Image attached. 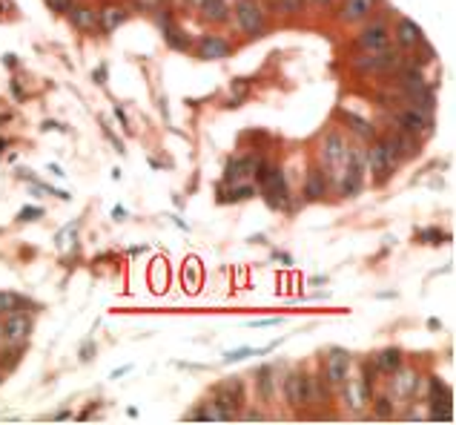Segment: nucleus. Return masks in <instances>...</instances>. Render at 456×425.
Wrapping results in <instances>:
<instances>
[{
	"label": "nucleus",
	"instance_id": "nucleus-36",
	"mask_svg": "<svg viewBox=\"0 0 456 425\" xmlns=\"http://www.w3.org/2000/svg\"><path fill=\"white\" fill-rule=\"evenodd\" d=\"M281 319H259V322H250L253 328H270V325H278Z\"/></svg>",
	"mask_w": 456,
	"mask_h": 425
},
{
	"label": "nucleus",
	"instance_id": "nucleus-28",
	"mask_svg": "<svg viewBox=\"0 0 456 425\" xmlns=\"http://www.w3.org/2000/svg\"><path fill=\"white\" fill-rule=\"evenodd\" d=\"M23 305V299L18 294H0V313H12Z\"/></svg>",
	"mask_w": 456,
	"mask_h": 425
},
{
	"label": "nucleus",
	"instance_id": "nucleus-1",
	"mask_svg": "<svg viewBox=\"0 0 456 425\" xmlns=\"http://www.w3.org/2000/svg\"><path fill=\"white\" fill-rule=\"evenodd\" d=\"M256 173H259V184H261V193H264L267 204L276 207V210H287V207H290V190H287L284 170H276V167L261 164Z\"/></svg>",
	"mask_w": 456,
	"mask_h": 425
},
{
	"label": "nucleus",
	"instance_id": "nucleus-2",
	"mask_svg": "<svg viewBox=\"0 0 456 425\" xmlns=\"http://www.w3.org/2000/svg\"><path fill=\"white\" fill-rule=\"evenodd\" d=\"M236 21L241 26V32L247 38H261L264 35V26H267V18H264V9L259 0H236Z\"/></svg>",
	"mask_w": 456,
	"mask_h": 425
},
{
	"label": "nucleus",
	"instance_id": "nucleus-7",
	"mask_svg": "<svg viewBox=\"0 0 456 425\" xmlns=\"http://www.w3.org/2000/svg\"><path fill=\"white\" fill-rule=\"evenodd\" d=\"M325 377H327V382L330 385H336V388H342L344 385V380L350 377V353L347 350H330V357H327V362H325Z\"/></svg>",
	"mask_w": 456,
	"mask_h": 425
},
{
	"label": "nucleus",
	"instance_id": "nucleus-6",
	"mask_svg": "<svg viewBox=\"0 0 456 425\" xmlns=\"http://www.w3.org/2000/svg\"><path fill=\"white\" fill-rule=\"evenodd\" d=\"M385 46H391V29H388V23L373 21L370 26L362 29V35H359V49H362V52H379V49H385Z\"/></svg>",
	"mask_w": 456,
	"mask_h": 425
},
{
	"label": "nucleus",
	"instance_id": "nucleus-40",
	"mask_svg": "<svg viewBox=\"0 0 456 425\" xmlns=\"http://www.w3.org/2000/svg\"><path fill=\"white\" fill-rule=\"evenodd\" d=\"M244 419H264V414H261V411H247Z\"/></svg>",
	"mask_w": 456,
	"mask_h": 425
},
{
	"label": "nucleus",
	"instance_id": "nucleus-35",
	"mask_svg": "<svg viewBox=\"0 0 456 425\" xmlns=\"http://www.w3.org/2000/svg\"><path fill=\"white\" fill-rule=\"evenodd\" d=\"M233 92H236V95H244V92H247V81H244V78H239V81L233 84Z\"/></svg>",
	"mask_w": 456,
	"mask_h": 425
},
{
	"label": "nucleus",
	"instance_id": "nucleus-14",
	"mask_svg": "<svg viewBox=\"0 0 456 425\" xmlns=\"http://www.w3.org/2000/svg\"><path fill=\"white\" fill-rule=\"evenodd\" d=\"M391 377H393L391 382H393V394H396V397L408 399V397L416 394V388H419V374H416V371H402V368H396Z\"/></svg>",
	"mask_w": 456,
	"mask_h": 425
},
{
	"label": "nucleus",
	"instance_id": "nucleus-16",
	"mask_svg": "<svg viewBox=\"0 0 456 425\" xmlns=\"http://www.w3.org/2000/svg\"><path fill=\"white\" fill-rule=\"evenodd\" d=\"M325 193H327L325 170H322V167H310L308 181H304V195H308L310 201H319V198H325Z\"/></svg>",
	"mask_w": 456,
	"mask_h": 425
},
{
	"label": "nucleus",
	"instance_id": "nucleus-45",
	"mask_svg": "<svg viewBox=\"0 0 456 425\" xmlns=\"http://www.w3.org/2000/svg\"><path fill=\"white\" fill-rule=\"evenodd\" d=\"M6 150V141H0V153H4Z\"/></svg>",
	"mask_w": 456,
	"mask_h": 425
},
{
	"label": "nucleus",
	"instance_id": "nucleus-25",
	"mask_svg": "<svg viewBox=\"0 0 456 425\" xmlns=\"http://www.w3.org/2000/svg\"><path fill=\"white\" fill-rule=\"evenodd\" d=\"M253 195H256V187H253V184H239V181H236V184L230 187V193H227L221 201H247V198H253Z\"/></svg>",
	"mask_w": 456,
	"mask_h": 425
},
{
	"label": "nucleus",
	"instance_id": "nucleus-21",
	"mask_svg": "<svg viewBox=\"0 0 456 425\" xmlns=\"http://www.w3.org/2000/svg\"><path fill=\"white\" fill-rule=\"evenodd\" d=\"M391 144L396 147L399 158H413L416 156V135H408V132H393L391 135Z\"/></svg>",
	"mask_w": 456,
	"mask_h": 425
},
{
	"label": "nucleus",
	"instance_id": "nucleus-4",
	"mask_svg": "<svg viewBox=\"0 0 456 425\" xmlns=\"http://www.w3.org/2000/svg\"><path fill=\"white\" fill-rule=\"evenodd\" d=\"M32 333V319L26 313H6V319L0 322V339H4L6 345H23Z\"/></svg>",
	"mask_w": 456,
	"mask_h": 425
},
{
	"label": "nucleus",
	"instance_id": "nucleus-13",
	"mask_svg": "<svg viewBox=\"0 0 456 425\" xmlns=\"http://www.w3.org/2000/svg\"><path fill=\"white\" fill-rule=\"evenodd\" d=\"M158 26L164 29V41H167L173 49H178V52H187V49H190V38L173 23L170 12H161V15H158Z\"/></svg>",
	"mask_w": 456,
	"mask_h": 425
},
{
	"label": "nucleus",
	"instance_id": "nucleus-26",
	"mask_svg": "<svg viewBox=\"0 0 456 425\" xmlns=\"http://www.w3.org/2000/svg\"><path fill=\"white\" fill-rule=\"evenodd\" d=\"M373 411L379 419H391L393 416V399L391 397H376L373 399Z\"/></svg>",
	"mask_w": 456,
	"mask_h": 425
},
{
	"label": "nucleus",
	"instance_id": "nucleus-37",
	"mask_svg": "<svg viewBox=\"0 0 456 425\" xmlns=\"http://www.w3.org/2000/svg\"><path fill=\"white\" fill-rule=\"evenodd\" d=\"M115 118L121 121V127H126V129H129V121H126V112H124L121 107H115Z\"/></svg>",
	"mask_w": 456,
	"mask_h": 425
},
{
	"label": "nucleus",
	"instance_id": "nucleus-19",
	"mask_svg": "<svg viewBox=\"0 0 456 425\" xmlns=\"http://www.w3.org/2000/svg\"><path fill=\"white\" fill-rule=\"evenodd\" d=\"M198 9L210 23H224L227 18H230V6H227V0H201Z\"/></svg>",
	"mask_w": 456,
	"mask_h": 425
},
{
	"label": "nucleus",
	"instance_id": "nucleus-10",
	"mask_svg": "<svg viewBox=\"0 0 456 425\" xmlns=\"http://www.w3.org/2000/svg\"><path fill=\"white\" fill-rule=\"evenodd\" d=\"M322 156H325V164H327V167H342V164H344L347 144H344V138H342L339 132H327V135H325Z\"/></svg>",
	"mask_w": 456,
	"mask_h": 425
},
{
	"label": "nucleus",
	"instance_id": "nucleus-18",
	"mask_svg": "<svg viewBox=\"0 0 456 425\" xmlns=\"http://www.w3.org/2000/svg\"><path fill=\"white\" fill-rule=\"evenodd\" d=\"M396 41H399V46H405V49H413V46H419V41H422V29L411 21V18H402L399 23H396Z\"/></svg>",
	"mask_w": 456,
	"mask_h": 425
},
{
	"label": "nucleus",
	"instance_id": "nucleus-44",
	"mask_svg": "<svg viewBox=\"0 0 456 425\" xmlns=\"http://www.w3.org/2000/svg\"><path fill=\"white\" fill-rule=\"evenodd\" d=\"M313 4H319V6H325V4H330V0H313Z\"/></svg>",
	"mask_w": 456,
	"mask_h": 425
},
{
	"label": "nucleus",
	"instance_id": "nucleus-20",
	"mask_svg": "<svg viewBox=\"0 0 456 425\" xmlns=\"http://www.w3.org/2000/svg\"><path fill=\"white\" fill-rule=\"evenodd\" d=\"M124 21H126V9L124 6H104L98 12V23L104 26V32H115Z\"/></svg>",
	"mask_w": 456,
	"mask_h": 425
},
{
	"label": "nucleus",
	"instance_id": "nucleus-17",
	"mask_svg": "<svg viewBox=\"0 0 456 425\" xmlns=\"http://www.w3.org/2000/svg\"><path fill=\"white\" fill-rule=\"evenodd\" d=\"M69 18H72V26L81 32H95V26H98V12L92 6H72Z\"/></svg>",
	"mask_w": 456,
	"mask_h": 425
},
{
	"label": "nucleus",
	"instance_id": "nucleus-23",
	"mask_svg": "<svg viewBox=\"0 0 456 425\" xmlns=\"http://www.w3.org/2000/svg\"><path fill=\"white\" fill-rule=\"evenodd\" d=\"M376 368L382 371V374H393L396 368H402V353H399V348H388V350H382L376 357Z\"/></svg>",
	"mask_w": 456,
	"mask_h": 425
},
{
	"label": "nucleus",
	"instance_id": "nucleus-15",
	"mask_svg": "<svg viewBox=\"0 0 456 425\" xmlns=\"http://www.w3.org/2000/svg\"><path fill=\"white\" fill-rule=\"evenodd\" d=\"M373 6H376V0H344L342 4V21L344 23H359V21L370 18Z\"/></svg>",
	"mask_w": 456,
	"mask_h": 425
},
{
	"label": "nucleus",
	"instance_id": "nucleus-3",
	"mask_svg": "<svg viewBox=\"0 0 456 425\" xmlns=\"http://www.w3.org/2000/svg\"><path fill=\"white\" fill-rule=\"evenodd\" d=\"M399 66H402V55L393 52L391 46L379 52H362L356 58V69H362V72H393Z\"/></svg>",
	"mask_w": 456,
	"mask_h": 425
},
{
	"label": "nucleus",
	"instance_id": "nucleus-32",
	"mask_svg": "<svg viewBox=\"0 0 456 425\" xmlns=\"http://www.w3.org/2000/svg\"><path fill=\"white\" fill-rule=\"evenodd\" d=\"M43 216V210L40 207H23L21 212H18V219L21 222H32V219H40Z\"/></svg>",
	"mask_w": 456,
	"mask_h": 425
},
{
	"label": "nucleus",
	"instance_id": "nucleus-38",
	"mask_svg": "<svg viewBox=\"0 0 456 425\" xmlns=\"http://www.w3.org/2000/svg\"><path fill=\"white\" fill-rule=\"evenodd\" d=\"M92 78H95L98 84H107V66H101L98 72H92Z\"/></svg>",
	"mask_w": 456,
	"mask_h": 425
},
{
	"label": "nucleus",
	"instance_id": "nucleus-42",
	"mask_svg": "<svg viewBox=\"0 0 456 425\" xmlns=\"http://www.w3.org/2000/svg\"><path fill=\"white\" fill-rule=\"evenodd\" d=\"M112 216H115V219H124L126 212H124V207H115V210H112Z\"/></svg>",
	"mask_w": 456,
	"mask_h": 425
},
{
	"label": "nucleus",
	"instance_id": "nucleus-8",
	"mask_svg": "<svg viewBox=\"0 0 456 425\" xmlns=\"http://www.w3.org/2000/svg\"><path fill=\"white\" fill-rule=\"evenodd\" d=\"M284 397L293 408L298 405H308V397H310V377L304 374H287L284 380Z\"/></svg>",
	"mask_w": 456,
	"mask_h": 425
},
{
	"label": "nucleus",
	"instance_id": "nucleus-22",
	"mask_svg": "<svg viewBox=\"0 0 456 425\" xmlns=\"http://www.w3.org/2000/svg\"><path fill=\"white\" fill-rule=\"evenodd\" d=\"M339 115H342V121H344L356 135H362V138H373V124H370L367 118H362V115H356V112H350V109H342Z\"/></svg>",
	"mask_w": 456,
	"mask_h": 425
},
{
	"label": "nucleus",
	"instance_id": "nucleus-24",
	"mask_svg": "<svg viewBox=\"0 0 456 425\" xmlns=\"http://www.w3.org/2000/svg\"><path fill=\"white\" fill-rule=\"evenodd\" d=\"M276 374H273V368L270 365H264L261 371H259V377H256V388H259V394L264 397V399H273V394H276V380H273Z\"/></svg>",
	"mask_w": 456,
	"mask_h": 425
},
{
	"label": "nucleus",
	"instance_id": "nucleus-33",
	"mask_svg": "<svg viewBox=\"0 0 456 425\" xmlns=\"http://www.w3.org/2000/svg\"><path fill=\"white\" fill-rule=\"evenodd\" d=\"M69 239H75V225H69L66 230H60V236H58V247H60V250H66V247H69Z\"/></svg>",
	"mask_w": 456,
	"mask_h": 425
},
{
	"label": "nucleus",
	"instance_id": "nucleus-12",
	"mask_svg": "<svg viewBox=\"0 0 456 425\" xmlns=\"http://www.w3.org/2000/svg\"><path fill=\"white\" fill-rule=\"evenodd\" d=\"M230 55V43H227L224 38H218V35H204L201 41H198V58H204V60H221V58H227Z\"/></svg>",
	"mask_w": 456,
	"mask_h": 425
},
{
	"label": "nucleus",
	"instance_id": "nucleus-9",
	"mask_svg": "<svg viewBox=\"0 0 456 425\" xmlns=\"http://www.w3.org/2000/svg\"><path fill=\"white\" fill-rule=\"evenodd\" d=\"M367 167H370V173H373V181H376V184H385V181L393 176V170L388 167V158H385V147H382V141H376V144L370 147V153H367Z\"/></svg>",
	"mask_w": 456,
	"mask_h": 425
},
{
	"label": "nucleus",
	"instance_id": "nucleus-29",
	"mask_svg": "<svg viewBox=\"0 0 456 425\" xmlns=\"http://www.w3.org/2000/svg\"><path fill=\"white\" fill-rule=\"evenodd\" d=\"M253 348H239V350H227L224 353V362L227 365H230V362H241V360H247V357H253Z\"/></svg>",
	"mask_w": 456,
	"mask_h": 425
},
{
	"label": "nucleus",
	"instance_id": "nucleus-39",
	"mask_svg": "<svg viewBox=\"0 0 456 425\" xmlns=\"http://www.w3.org/2000/svg\"><path fill=\"white\" fill-rule=\"evenodd\" d=\"M12 92H15V98H18V101L23 98V90H21V84H18V81H12Z\"/></svg>",
	"mask_w": 456,
	"mask_h": 425
},
{
	"label": "nucleus",
	"instance_id": "nucleus-27",
	"mask_svg": "<svg viewBox=\"0 0 456 425\" xmlns=\"http://www.w3.org/2000/svg\"><path fill=\"white\" fill-rule=\"evenodd\" d=\"M276 6H278V12L281 15H301L304 12V0H276Z\"/></svg>",
	"mask_w": 456,
	"mask_h": 425
},
{
	"label": "nucleus",
	"instance_id": "nucleus-11",
	"mask_svg": "<svg viewBox=\"0 0 456 425\" xmlns=\"http://www.w3.org/2000/svg\"><path fill=\"white\" fill-rule=\"evenodd\" d=\"M344 405L347 408H353V411H362L367 402H370V394H373V388H367L362 380H344Z\"/></svg>",
	"mask_w": 456,
	"mask_h": 425
},
{
	"label": "nucleus",
	"instance_id": "nucleus-41",
	"mask_svg": "<svg viewBox=\"0 0 456 425\" xmlns=\"http://www.w3.org/2000/svg\"><path fill=\"white\" fill-rule=\"evenodd\" d=\"M89 353H92V345H84V350H81V360H89Z\"/></svg>",
	"mask_w": 456,
	"mask_h": 425
},
{
	"label": "nucleus",
	"instance_id": "nucleus-30",
	"mask_svg": "<svg viewBox=\"0 0 456 425\" xmlns=\"http://www.w3.org/2000/svg\"><path fill=\"white\" fill-rule=\"evenodd\" d=\"M198 273H201V270H198V262L190 259V262L184 264V276H190V288H187V291H198Z\"/></svg>",
	"mask_w": 456,
	"mask_h": 425
},
{
	"label": "nucleus",
	"instance_id": "nucleus-31",
	"mask_svg": "<svg viewBox=\"0 0 456 425\" xmlns=\"http://www.w3.org/2000/svg\"><path fill=\"white\" fill-rule=\"evenodd\" d=\"M419 239H422V242H428V244H442V242H445L447 236H445L442 230L430 227V230H422V233H419Z\"/></svg>",
	"mask_w": 456,
	"mask_h": 425
},
{
	"label": "nucleus",
	"instance_id": "nucleus-43",
	"mask_svg": "<svg viewBox=\"0 0 456 425\" xmlns=\"http://www.w3.org/2000/svg\"><path fill=\"white\" fill-rule=\"evenodd\" d=\"M187 4H190V6H195V9H198V4H201V0H187Z\"/></svg>",
	"mask_w": 456,
	"mask_h": 425
},
{
	"label": "nucleus",
	"instance_id": "nucleus-34",
	"mask_svg": "<svg viewBox=\"0 0 456 425\" xmlns=\"http://www.w3.org/2000/svg\"><path fill=\"white\" fill-rule=\"evenodd\" d=\"M46 4H49V9H55V12H69L75 4H72V0H46Z\"/></svg>",
	"mask_w": 456,
	"mask_h": 425
},
{
	"label": "nucleus",
	"instance_id": "nucleus-5",
	"mask_svg": "<svg viewBox=\"0 0 456 425\" xmlns=\"http://www.w3.org/2000/svg\"><path fill=\"white\" fill-rule=\"evenodd\" d=\"M396 124H399V129H402V132H408V135H425V132H430V129H433L430 112L416 109V107L396 112Z\"/></svg>",
	"mask_w": 456,
	"mask_h": 425
}]
</instances>
